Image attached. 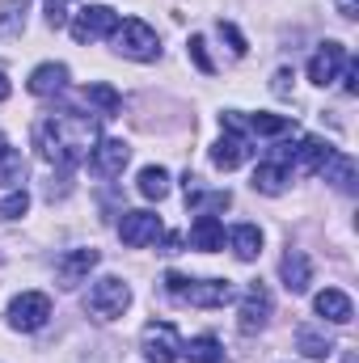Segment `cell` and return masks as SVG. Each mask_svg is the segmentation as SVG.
Segmentation results:
<instances>
[{
    "label": "cell",
    "mask_w": 359,
    "mask_h": 363,
    "mask_svg": "<svg viewBox=\"0 0 359 363\" xmlns=\"http://www.w3.org/2000/svg\"><path fill=\"white\" fill-rule=\"evenodd\" d=\"M93 144H97V123L77 110H60L34 123V148L47 165L72 169L93 152Z\"/></svg>",
    "instance_id": "1"
},
{
    "label": "cell",
    "mask_w": 359,
    "mask_h": 363,
    "mask_svg": "<svg viewBox=\"0 0 359 363\" xmlns=\"http://www.w3.org/2000/svg\"><path fill=\"white\" fill-rule=\"evenodd\" d=\"M165 291L182 300V304H194V308H224L233 304V283L228 279H186V274L170 271L165 274Z\"/></svg>",
    "instance_id": "2"
},
{
    "label": "cell",
    "mask_w": 359,
    "mask_h": 363,
    "mask_svg": "<svg viewBox=\"0 0 359 363\" xmlns=\"http://www.w3.org/2000/svg\"><path fill=\"white\" fill-rule=\"evenodd\" d=\"M110 38H114V51L127 55V60H136V64H153V60L161 55V38H157V30H153L148 21H140V17L118 21V30H114Z\"/></svg>",
    "instance_id": "3"
},
{
    "label": "cell",
    "mask_w": 359,
    "mask_h": 363,
    "mask_svg": "<svg viewBox=\"0 0 359 363\" xmlns=\"http://www.w3.org/2000/svg\"><path fill=\"white\" fill-rule=\"evenodd\" d=\"M89 313L97 321H114V317H123L127 313V304H131V287L118 279V274H101L97 283L89 287Z\"/></svg>",
    "instance_id": "4"
},
{
    "label": "cell",
    "mask_w": 359,
    "mask_h": 363,
    "mask_svg": "<svg viewBox=\"0 0 359 363\" xmlns=\"http://www.w3.org/2000/svg\"><path fill=\"white\" fill-rule=\"evenodd\" d=\"M140 351L148 363H178L182 355V338L174 321H148L140 334Z\"/></svg>",
    "instance_id": "5"
},
{
    "label": "cell",
    "mask_w": 359,
    "mask_h": 363,
    "mask_svg": "<svg viewBox=\"0 0 359 363\" xmlns=\"http://www.w3.org/2000/svg\"><path fill=\"white\" fill-rule=\"evenodd\" d=\"M68 30H72V38H77V43H97V38H110V34L118 30V13H114L110 4H89V9L72 13Z\"/></svg>",
    "instance_id": "6"
},
{
    "label": "cell",
    "mask_w": 359,
    "mask_h": 363,
    "mask_svg": "<svg viewBox=\"0 0 359 363\" xmlns=\"http://www.w3.org/2000/svg\"><path fill=\"white\" fill-rule=\"evenodd\" d=\"M51 321V300L43 291H21L13 304H9V325L21 330V334H34Z\"/></svg>",
    "instance_id": "7"
},
{
    "label": "cell",
    "mask_w": 359,
    "mask_h": 363,
    "mask_svg": "<svg viewBox=\"0 0 359 363\" xmlns=\"http://www.w3.org/2000/svg\"><path fill=\"white\" fill-rule=\"evenodd\" d=\"M118 237H123V245L144 250V245H157L165 237V228H161V216H153V211H123Z\"/></svg>",
    "instance_id": "8"
},
{
    "label": "cell",
    "mask_w": 359,
    "mask_h": 363,
    "mask_svg": "<svg viewBox=\"0 0 359 363\" xmlns=\"http://www.w3.org/2000/svg\"><path fill=\"white\" fill-rule=\"evenodd\" d=\"M347 60H351V55H347V47H343V43H334V38H330V43H321V47H317V55L309 60V81H313V85H334V81L343 77Z\"/></svg>",
    "instance_id": "9"
},
{
    "label": "cell",
    "mask_w": 359,
    "mask_h": 363,
    "mask_svg": "<svg viewBox=\"0 0 359 363\" xmlns=\"http://www.w3.org/2000/svg\"><path fill=\"white\" fill-rule=\"evenodd\" d=\"M127 161H131V148L123 140H97L89 152V165L97 178H118L127 169Z\"/></svg>",
    "instance_id": "10"
},
{
    "label": "cell",
    "mask_w": 359,
    "mask_h": 363,
    "mask_svg": "<svg viewBox=\"0 0 359 363\" xmlns=\"http://www.w3.org/2000/svg\"><path fill=\"white\" fill-rule=\"evenodd\" d=\"M267 321H270V291L263 283H254V287L245 291V300H241L237 325H241V334H258V330H267Z\"/></svg>",
    "instance_id": "11"
},
{
    "label": "cell",
    "mask_w": 359,
    "mask_h": 363,
    "mask_svg": "<svg viewBox=\"0 0 359 363\" xmlns=\"http://www.w3.org/2000/svg\"><path fill=\"white\" fill-rule=\"evenodd\" d=\"M334 157V148L326 144V140H317V135H304L292 152H287V161H292V169L296 174H321V165Z\"/></svg>",
    "instance_id": "12"
},
{
    "label": "cell",
    "mask_w": 359,
    "mask_h": 363,
    "mask_svg": "<svg viewBox=\"0 0 359 363\" xmlns=\"http://www.w3.org/2000/svg\"><path fill=\"white\" fill-rule=\"evenodd\" d=\"M279 279H283V287H287L292 296L309 291V283H313V262H309V254H304V250H287L283 262H279Z\"/></svg>",
    "instance_id": "13"
},
{
    "label": "cell",
    "mask_w": 359,
    "mask_h": 363,
    "mask_svg": "<svg viewBox=\"0 0 359 363\" xmlns=\"http://www.w3.org/2000/svg\"><path fill=\"white\" fill-rule=\"evenodd\" d=\"M241 161H250V140L237 135V131H224V135L211 144V165L228 174V169H237Z\"/></svg>",
    "instance_id": "14"
},
{
    "label": "cell",
    "mask_w": 359,
    "mask_h": 363,
    "mask_svg": "<svg viewBox=\"0 0 359 363\" xmlns=\"http://www.w3.org/2000/svg\"><path fill=\"white\" fill-rule=\"evenodd\" d=\"M97 262H101V254H97V250H72V254H64V258H60V267H55L60 287H77V283H85V274H89Z\"/></svg>",
    "instance_id": "15"
},
{
    "label": "cell",
    "mask_w": 359,
    "mask_h": 363,
    "mask_svg": "<svg viewBox=\"0 0 359 363\" xmlns=\"http://www.w3.org/2000/svg\"><path fill=\"white\" fill-rule=\"evenodd\" d=\"M313 308H317V317H326V321H334V325H347V321L355 317V304H351V296H347V291H338V287H326V291H317Z\"/></svg>",
    "instance_id": "16"
},
{
    "label": "cell",
    "mask_w": 359,
    "mask_h": 363,
    "mask_svg": "<svg viewBox=\"0 0 359 363\" xmlns=\"http://www.w3.org/2000/svg\"><path fill=\"white\" fill-rule=\"evenodd\" d=\"M64 89H68V68L64 64H38L30 72V93L34 97H55Z\"/></svg>",
    "instance_id": "17"
},
{
    "label": "cell",
    "mask_w": 359,
    "mask_h": 363,
    "mask_svg": "<svg viewBox=\"0 0 359 363\" xmlns=\"http://www.w3.org/2000/svg\"><path fill=\"white\" fill-rule=\"evenodd\" d=\"M190 245L203 250V254H216V250L224 245V224H220L216 216H194V224H190Z\"/></svg>",
    "instance_id": "18"
},
{
    "label": "cell",
    "mask_w": 359,
    "mask_h": 363,
    "mask_svg": "<svg viewBox=\"0 0 359 363\" xmlns=\"http://www.w3.org/2000/svg\"><path fill=\"white\" fill-rule=\"evenodd\" d=\"M228 245H233V254H237L241 262H254V258L263 254V228H258V224H237V228L228 233Z\"/></svg>",
    "instance_id": "19"
},
{
    "label": "cell",
    "mask_w": 359,
    "mask_h": 363,
    "mask_svg": "<svg viewBox=\"0 0 359 363\" xmlns=\"http://www.w3.org/2000/svg\"><path fill=\"white\" fill-rule=\"evenodd\" d=\"M287 178H292V169H287L283 161H267V165L254 169V190H263V194H283V190H287Z\"/></svg>",
    "instance_id": "20"
},
{
    "label": "cell",
    "mask_w": 359,
    "mask_h": 363,
    "mask_svg": "<svg viewBox=\"0 0 359 363\" xmlns=\"http://www.w3.org/2000/svg\"><path fill=\"white\" fill-rule=\"evenodd\" d=\"M228 203H233V199H228V190H211V194H207V190H199V186H190V182H186V207H194L199 216L224 211Z\"/></svg>",
    "instance_id": "21"
},
{
    "label": "cell",
    "mask_w": 359,
    "mask_h": 363,
    "mask_svg": "<svg viewBox=\"0 0 359 363\" xmlns=\"http://www.w3.org/2000/svg\"><path fill=\"white\" fill-rule=\"evenodd\" d=\"M296 347H300L304 359H330V355H334V342H330L326 334H317L313 325H300V330H296Z\"/></svg>",
    "instance_id": "22"
},
{
    "label": "cell",
    "mask_w": 359,
    "mask_h": 363,
    "mask_svg": "<svg viewBox=\"0 0 359 363\" xmlns=\"http://www.w3.org/2000/svg\"><path fill=\"white\" fill-rule=\"evenodd\" d=\"M182 355L190 363H228L224 359V347L211 338V334H199V338H190L186 347H182Z\"/></svg>",
    "instance_id": "23"
},
{
    "label": "cell",
    "mask_w": 359,
    "mask_h": 363,
    "mask_svg": "<svg viewBox=\"0 0 359 363\" xmlns=\"http://www.w3.org/2000/svg\"><path fill=\"white\" fill-rule=\"evenodd\" d=\"M321 174H326V182H334L338 190H355V161L343 157V152H334V157L321 165Z\"/></svg>",
    "instance_id": "24"
},
{
    "label": "cell",
    "mask_w": 359,
    "mask_h": 363,
    "mask_svg": "<svg viewBox=\"0 0 359 363\" xmlns=\"http://www.w3.org/2000/svg\"><path fill=\"white\" fill-rule=\"evenodd\" d=\"M21 178H26V161L17 148L0 144V186H17L21 190Z\"/></svg>",
    "instance_id": "25"
},
{
    "label": "cell",
    "mask_w": 359,
    "mask_h": 363,
    "mask_svg": "<svg viewBox=\"0 0 359 363\" xmlns=\"http://www.w3.org/2000/svg\"><path fill=\"white\" fill-rule=\"evenodd\" d=\"M26 30V0H4L0 4V38H17Z\"/></svg>",
    "instance_id": "26"
},
{
    "label": "cell",
    "mask_w": 359,
    "mask_h": 363,
    "mask_svg": "<svg viewBox=\"0 0 359 363\" xmlns=\"http://www.w3.org/2000/svg\"><path fill=\"white\" fill-rule=\"evenodd\" d=\"M140 194L161 203V199L170 194V174H165L161 165H148V169H140Z\"/></svg>",
    "instance_id": "27"
},
{
    "label": "cell",
    "mask_w": 359,
    "mask_h": 363,
    "mask_svg": "<svg viewBox=\"0 0 359 363\" xmlns=\"http://www.w3.org/2000/svg\"><path fill=\"white\" fill-rule=\"evenodd\" d=\"M250 131H258V135H287V131H296V123L283 118V114H254Z\"/></svg>",
    "instance_id": "28"
},
{
    "label": "cell",
    "mask_w": 359,
    "mask_h": 363,
    "mask_svg": "<svg viewBox=\"0 0 359 363\" xmlns=\"http://www.w3.org/2000/svg\"><path fill=\"white\" fill-rule=\"evenodd\" d=\"M85 101H93V106H97L101 114H118V106H123V97L110 89V85H101V81L85 89Z\"/></svg>",
    "instance_id": "29"
},
{
    "label": "cell",
    "mask_w": 359,
    "mask_h": 363,
    "mask_svg": "<svg viewBox=\"0 0 359 363\" xmlns=\"http://www.w3.org/2000/svg\"><path fill=\"white\" fill-rule=\"evenodd\" d=\"M72 9H77V0H43V13H47L51 30H64L72 21Z\"/></svg>",
    "instance_id": "30"
},
{
    "label": "cell",
    "mask_w": 359,
    "mask_h": 363,
    "mask_svg": "<svg viewBox=\"0 0 359 363\" xmlns=\"http://www.w3.org/2000/svg\"><path fill=\"white\" fill-rule=\"evenodd\" d=\"M26 207H30V194L13 190L9 199H0V220H17V216H26Z\"/></svg>",
    "instance_id": "31"
},
{
    "label": "cell",
    "mask_w": 359,
    "mask_h": 363,
    "mask_svg": "<svg viewBox=\"0 0 359 363\" xmlns=\"http://www.w3.org/2000/svg\"><path fill=\"white\" fill-rule=\"evenodd\" d=\"M190 60L199 64V72H216V64H211V55H207V43H203L199 34L190 38Z\"/></svg>",
    "instance_id": "32"
},
{
    "label": "cell",
    "mask_w": 359,
    "mask_h": 363,
    "mask_svg": "<svg viewBox=\"0 0 359 363\" xmlns=\"http://www.w3.org/2000/svg\"><path fill=\"white\" fill-rule=\"evenodd\" d=\"M220 34L233 43V55H245V38H241V30H237L233 21H220Z\"/></svg>",
    "instance_id": "33"
},
{
    "label": "cell",
    "mask_w": 359,
    "mask_h": 363,
    "mask_svg": "<svg viewBox=\"0 0 359 363\" xmlns=\"http://www.w3.org/2000/svg\"><path fill=\"white\" fill-rule=\"evenodd\" d=\"M343 89L351 93V97L359 93V64L355 60H347V68H343Z\"/></svg>",
    "instance_id": "34"
},
{
    "label": "cell",
    "mask_w": 359,
    "mask_h": 363,
    "mask_svg": "<svg viewBox=\"0 0 359 363\" xmlns=\"http://www.w3.org/2000/svg\"><path fill=\"white\" fill-rule=\"evenodd\" d=\"M287 81H296V77H292L287 68H279V72H275V85H270V89L279 93V97H287V93H292V85H287Z\"/></svg>",
    "instance_id": "35"
},
{
    "label": "cell",
    "mask_w": 359,
    "mask_h": 363,
    "mask_svg": "<svg viewBox=\"0 0 359 363\" xmlns=\"http://www.w3.org/2000/svg\"><path fill=\"white\" fill-rule=\"evenodd\" d=\"M338 13L343 17H359V0H338Z\"/></svg>",
    "instance_id": "36"
},
{
    "label": "cell",
    "mask_w": 359,
    "mask_h": 363,
    "mask_svg": "<svg viewBox=\"0 0 359 363\" xmlns=\"http://www.w3.org/2000/svg\"><path fill=\"white\" fill-rule=\"evenodd\" d=\"M9 93H13V85H9V77H4V72H0V101H4V97H9Z\"/></svg>",
    "instance_id": "37"
}]
</instances>
